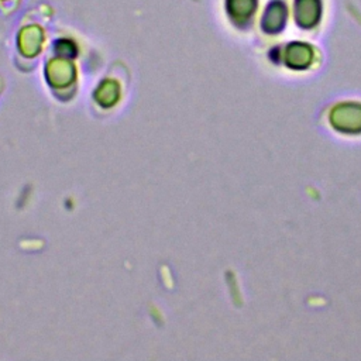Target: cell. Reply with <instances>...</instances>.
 Here are the masks:
<instances>
[{"label": "cell", "mask_w": 361, "mask_h": 361, "mask_svg": "<svg viewBox=\"0 0 361 361\" xmlns=\"http://www.w3.org/2000/svg\"><path fill=\"white\" fill-rule=\"evenodd\" d=\"M295 21L302 28H312L320 20L322 3L320 0H295L293 4Z\"/></svg>", "instance_id": "1"}, {"label": "cell", "mask_w": 361, "mask_h": 361, "mask_svg": "<svg viewBox=\"0 0 361 361\" xmlns=\"http://www.w3.org/2000/svg\"><path fill=\"white\" fill-rule=\"evenodd\" d=\"M48 82L55 87H62L75 80V68L65 59L55 58L47 65Z\"/></svg>", "instance_id": "2"}, {"label": "cell", "mask_w": 361, "mask_h": 361, "mask_svg": "<svg viewBox=\"0 0 361 361\" xmlns=\"http://www.w3.org/2000/svg\"><path fill=\"white\" fill-rule=\"evenodd\" d=\"M286 21V7L281 0H272L262 16L261 25L265 32L276 34L285 27Z\"/></svg>", "instance_id": "3"}, {"label": "cell", "mask_w": 361, "mask_h": 361, "mask_svg": "<svg viewBox=\"0 0 361 361\" xmlns=\"http://www.w3.org/2000/svg\"><path fill=\"white\" fill-rule=\"evenodd\" d=\"M42 39H44V35L39 27L37 25L25 27L18 34V48L24 55L34 56L41 49Z\"/></svg>", "instance_id": "4"}, {"label": "cell", "mask_w": 361, "mask_h": 361, "mask_svg": "<svg viewBox=\"0 0 361 361\" xmlns=\"http://www.w3.org/2000/svg\"><path fill=\"white\" fill-rule=\"evenodd\" d=\"M312 55H313L312 49L307 44L295 42V44H289V47L286 48L285 59L289 66L295 69H303L310 63Z\"/></svg>", "instance_id": "5"}, {"label": "cell", "mask_w": 361, "mask_h": 361, "mask_svg": "<svg viewBox=\"0 0 361 361\" xmlns=\"http://www.w3.org/2000/svg\"><path fill=\"white\" fill-rule=\"evenodd\" d=\"M228 16L237 24H244L250 20L257 8V0H227Z\"/></svg>", "instance_id": "6"}, {"label": "cell", "mask_w": 361, "mask_h": 361, "mask_svg": "<svg viewBox=\"0 0 361 361\" xmlns=\"http://www.w3.org/2000/svg\"><path fill=\"white\" fill-rule=\"evenodd\" d=\"M118 85L114 82V80H103L100 83V86L97 87L96 93H94V97L97 99V102L102 104V106H111L117 102L118 99Z\"/></svg>", "instance_id": "7"}, {"label": "cell", "mask_w": 361, "mask_h": 361, "mask_svg": "<svg viewBox=\"0 0 361 361\" xmlns=\"http://www.w3.org/2000/svg\"><path fill=\"white\" fill-rule=\"evenodd\" d=\"M56 52L59 55H63V56H68V58H72L75 55V44H72L71 41L68 39H62V41H58L56 42Z\"/></svg>", "instance_id": "8"}]
</instances>
